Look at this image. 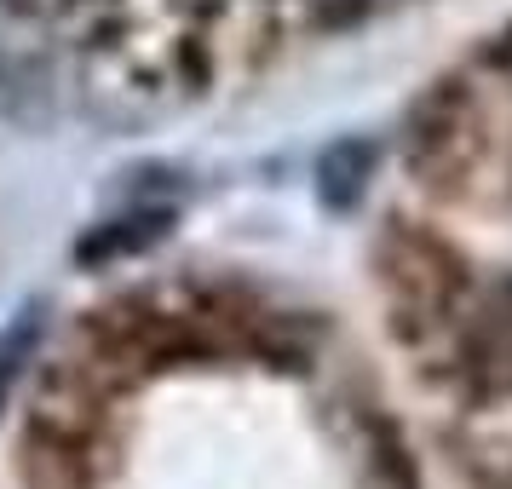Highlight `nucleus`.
Segmentation results:
<instances>
[{
	"mask_svg": "<svg viewBox=\"0 0 512 489\" xmlns=\"http://www.w3.org/2000/svg\"><path fill=\"white\" fill-rule=\"evenodd\" d=\"M484 363H489V374H495L501 386H512V305L489 311V323H484Z\"/></svg>",
	"mask_w": 512,
	"mask_h": 489,
	"instance_id": "1",
	"label": "nucleus"
},
{
	"mask_svg": "<svg viewBox=\"0 0 512 489\" xmlns=\"http://www.w3.org/2000/svg\"><path fill=\"white\" fill-rule=\"evenodd\" d=\"M29 334H35V317H24V323L0 340V392H6V380H12V369H18V351L29 346Z\"/></svg>",
	"mask_w": 512,
	"mask_h": 489,
	"instance_id": "2",
	"label": "nucleus"
},
{
	"mask_svg": "<svg viewBox=\"0 0 512 489\" xmlns=\"http://www.w3.org/2000/svg\"><path fill=\"white\" fill-rule=\"evenodd\" d=\"M495 64H501V75L512 81V29L501 35V47H495Z\"/></svg>",
	"mask_w": 512,
	"mask_h": 489,
	"instance_id": "3",
	"label": "nucleus"
}]
</instances>
